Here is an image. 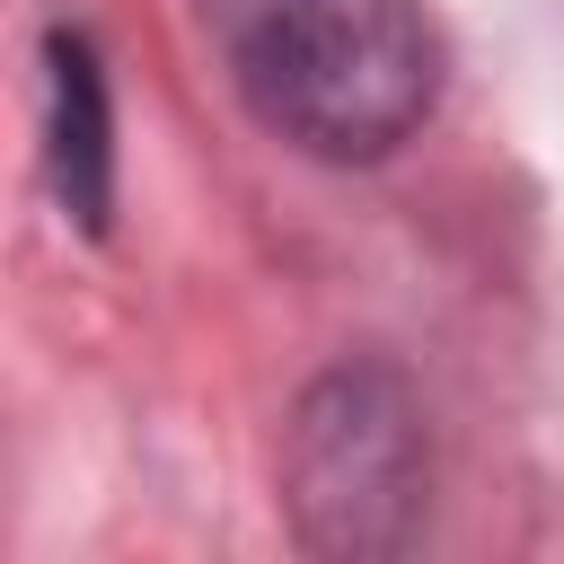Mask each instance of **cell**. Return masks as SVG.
<instances>
[{
	"label": "cell",
	"instance_id": "cell-3",
	"mask_svg": "<svg viewBox=\"0 0 564 564\" xmlns=\"http://www.w3.org/2000/svg\"><path fill=\"white\" fill-rule=\"evenodd\" d=\"M53 185L79 229H106L115 203V115H106V70L88 35H53Z\"/></svg>",
	"mask_w": 564,
	"mask_h": 564
},
{
	"label": "cell",
	"instance_id": "cell-1",
	"mask_svg": "<svg viewBox=\"0 0 564 564\" xmlns=\"http://www.w3.org/2000/svg\"><path fill=\"white\" fill-rule=\"evenodd\" d=\"M203 26L256 123L308 159H388L441 97L423 0H203Z\"/></svg>",
	"mask_w": 564,
	"mask_h": 564
},
{
	"label": "cell",
	"instance_id": "cell-2",
	"mask_svg": "<svg viewBox=\"0 0 564 564\" xmlns=\"http://www.w3.org/2000/svg\"><path fill=\"white\" fill-rule=\"evenodd\" d=\"M423 502V432L397 379L344 370L326 379L300 423H291V511L300 538L326 555H370L397 546Z\"/></svg>",
	"mask_w": 564,
	"mask_h": 564
}]
</instances>
